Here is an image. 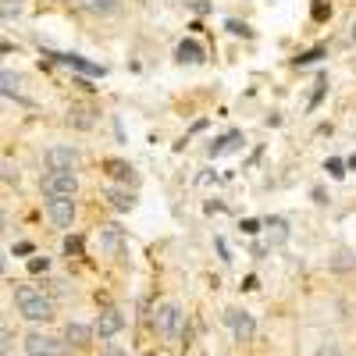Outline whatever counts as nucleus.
<instances>
[{"instance_id": "f257e3e1", "label": "nucleus", "mask_w": 356, "mask_h": 356, "mask_svg": "<svg viewBox=\"0 0 356 356\" xmlns=\"http://www.w3.org/2000/svg\"><path fill=\"white\" fill-rule=\"evenodd\" d=\"M15 307L25 321H54V300L43 296L36 285H18L15 289Z\"/></svg>"}, {"instance_id": "f03ea898", "label": "nucleus", "mask_w": 356, "mask_h": 356, "mask_svg": "<svg viewBox=\"0 0 356 356\" xmlns=\"http://www.w3.org/2000/svg\"><path fill=\"white\" fill-rule=\"evenodd\" d=\"M40 189H43L47 200L50 196H75L79 193V178H75V171H47Z\"/></svg>"}, {"instance_id": "7ed1b4c3", "label": "nucleus", "mask_w": 356, "mask_h": 356, "mask_svg": "<svg viewBox=\"0 0 356 356\" xmlns=\"http://www.w3.org/2000/svg\"><path fill=\"white\" fill-rule=\"evenodd\" d=\"M25 349L29 356H68V342H61L57 335H43V332L25 335Z\"/></svg>"}, {"instance_id": "20e7f679", "label": "nucleus", "mask_w": 356, "mask_h": 356, "mask_svg": "<svg viewBox=\"0 0 356 356\" xmlns=\"http://www.w3.org/2000/svg\"><path fill=\"white\" fill-rule=\"evenodd\" d=\"M47 218L54 221V228L68 232L75 225V200L72 196H50L47 200Z\"/></svg>"}, {"instance_id": "39448f33", "label": "nucleus", "mask_w": 356, "mask_h": 356, "mask_svg": "<svg viewBox=\"0 0 356 356\" xmlns=\"http://www.w3.org/2000/svg\"><path fill=\"white\" fill-rule=\"evenodd\" d=\"M154 328H157L164 339H178V332H182V307H178V303H164V307H157V314H154Z\"/></svg>"}, {"instance_id": "423d86ee", "label": "nucleus", "mask_w": 356, "mask_h": 356, "mask_svg": "<svg viewBox=\"0 0 356 356\" xmlns=\"http://www.w3.org/2000/svg\"><path fill=\"white\" fill-rule=\"evenodd\" d=\"M225 321H228L232 335L239 339V342H250V339L257 335V321H253V314H246V310H239V307L225 310Z\"/></svg>"}, {"instance_id": "0eeeda50", "label": "nucleus", "mask_w": 356, "mask_h": 356, "mask_svg": "<svg viewBox=\"0 0 356 356\" xmlns=\"http://www.w3.org/2000/svg\"><path fill=\"white\" fill-rule=\"evenodd\" d=\"M43 161H47V171H75L79 150H72V146H50Z\"/></svg>"}, {"instance_id": "6e6552de", "label": "nucleus", "mask_w": 356, "mask_h": 356, "mask_svg": "<svg viewBox=\"0 0 356 356\" xmlns=\"http://www.w3.org/2000/svg\"><path fill=\"white\" fill-rule=\"evenodd\" d=\"M97 239H100V253L118 257V253L125 250V228H122V225H100Z\"/></svg>"}, {"instance_id": "1a4fd4ad", "label": "nucleus", "mask_w": 356, "mask_h": 356, "mask_svg": "<svg viewBox=\"0 0 356 356\" xmlns=\"http://www.w3.org/2000/svg\"><path fill=\"white\" fill-rule=\"evenodd\" d=\"M125 328V317H122V310H114V307H107V310H100V317H97V335L100 339H114L118 332Z\"/></svg>"}, {"instance_id": "9d476101", "label": "nucleus", "mask_w": 356, "mask_h": 356, "mask_svg": "<svg viewBox=\"0 0 356 356\" xmlns=\"http://www.w3.org/2000/svg\"><path fill=\"white\" fill-rule=\"evenodd\" d=\"M89 339H93V328H89V324L72 321L68 328H65V342H68V346H86Z\"/></svg>"}, {"instance_id": "9b49d317", "label": "nucleus", "mask_w": 356, "mask_h": 356, "mask_svg": "<svg viewBox=\"0 0 356 356\" xmlns=\"http://www.w3.org/2000/svg\"><path fill=\"white\" fill-rule=\"evenodd\" d=\"M107 200H111V207H114V211H132V207H136V196L129 193V189H107Z\"/></svg>"}, {"instance_id": "f8f14e48", "label": "nucleus", "mask_w": 356, "mask_h": 356, "mask_svg": "<svg viewBox=\"0 0 356 356\" xmlns=\"http://www.w3.org/2000/svg\"><path fill=\"white\" fill-rule=\"evenodd\" d=\"M68 122H72L75 129H89V125H93V107H86V104H75V107L68 111Z\"/></svg>"}, {"instance_id": "ddd939ff", "label": "nucleus", "mask_w": 356, "mask_h": 356, "mask_svg": "<svg viewBox=\"0 0 356 356\" xmlns=\"http://www.w3.org/2000/svg\"><path fill=\"white\" fill-rule=\"evenodd\" d=\"M178 61H186V65H196V61H203V47H200L196 40H186L182 47H178Z\"/></svg>"}, {"instance_id": "4468645a", "label": "nucleus", "mask_w": 356, "mask_h": 356, "mask_svg": "<svg viewBox=\"0 0 356 356\" xmlns=\"http://www.w3.org/2000/svg\"><path fill=\"white\" fill-rule=\"evenodd\" d=\"M239 143H243V136L239 132H228L218 146H211V157H221V154H232V150H239Z\"/></svg>"}, {"instance_id": "2eb2a0df", "label": "nucleus", "mask_w": 356, "mask_h": 356, "mask_svg": "<svg viewBox=\"0 0 356 356\" xmlns=\"http://www.w3.org/2000/svg\"><path fill=\"white\" fill-rule=\"evenodd\" d=\"M267 239H271L275 246H282V243L289 239V228H285L282 218H271V221H267Z\"/></svg>"}, {"instance_id": "dca6fc26", "label": "nucleus", "mask_w": 356, "mask_h": 356, "mask_svg": "<svg viewBox=\"0 0 356 356\" xmlns=\"http://www.w3.org/2000/svg\"><path fill=\"white\" fill-rule=\"evenodd\" d=\"M79 4H82L86 11H93V15H111V11H118V0H79Z\"/></svg>"}, {"instance_id": "f3484780", "label": "nucleus", "mask_w": 356, "mask_h": 356, "mask_svg": "<svg viewBox=\"0 0 356 356\" xmlns=\"http://www.w3.org/2000/svg\"><path fill=\"white\" fill-rule=\"evenodd\" d=\"M61 61L72 65V68H79V72H86V75H104L100 65H89V61H82V57H75V54H72V57H61Z\"/></svg>"}, {"instance_id": "a211bd4d", "label": "nucleus", "mask_w": 356, "mask_h": 356, "mask_svg": "<svg viewBox=\"0 0 356 356\" xmlns=\"http://www.w3.org/2000/svg\"><path fill=\"white\" fill-rule=\"evenodd\" d=\"M0 89H4V93L22 97V79H18V75H11V72H0Z\"/></svg>"}, {"instance_id": "6ab92c4d", "label": "nucleus", "mask_w": 356, "mask_h": 356, "mask_svg": "<svg viewBox=\"0 0 356 356\" xmlns=\"http://www.w3.org/2000/svg\"><path fill=\"white\" fill-rule=\"evenodd\" d=\"M129 171H132V168H129L125 161H107V175L118 178V182H129Z\"/></svg>"}, {"instance_id": "aec40b11", "label": "nucleus", "mask_w": 356, "mask_h": 356, "mask_svg": "<svg viewBox=\"0 0 356 356\" xmlns=\"http://www.w3.org/2000/svg\"><path fill=\"white\" fill-rule=\"evenodd\" d=\"M11 346H15V335H11L8 328H0V356H8Z\"/></svg>"}, {"instance_id": "412c9836", "label": "nucleus", "mask_w": 356, "mask_h": 356, "mask_svg": "<svg viewBox=\"0 0 356 356\" xmlns=\"http://www.w3.org/2000/svg\"><path fill=\"white\" fill-rule=\"evenodd\" d=\"M328 15H332V8L324 4V0H314V18H317V22H324Z\"/></svg>"}, {"instance_id": "4be33fe9", "label": "nucleus", "mask_w": 356, "mask_h": 356, "mask_svg": "<svg viewBox=\"0 0 356 356\" xmlns=\"http://www.w3.org/2000/svg\"><path fill=\"white\" fill-rule=\"evenodd\" d=\"M317 356H346V353H342L339 346H332V342H324V346L317 349Z\"/></svg>"}, {"instance_id": "5701e85b", "label": "nucleus", "mask_w": 356, "mask_h": 356, "mask_svg": "<svg viewBox=\"0 0 356 356\" xmlns=\"http://www.w3.org/2000/svg\"><path fill=\"white\" fill-rule=\"evenodd\" d=\"M328 171H332L335 178H342V175H346V171H342V161H328Z\"/></svg>"}, {"instance_id": "b1692460", "label": "nucleus", "mask_w": 356, "mask_h": 356, "mask_svg": "<svg viewBox=\"0 0 356 356\" xmlns=\"http://www.w3.org/2000/svg\"><path fill=\"white\" fill-rule=\"evenodd\" d=\"M100 356H125V349H122V346H107Z\"/></svg>"}, {"instance_id": "393cba45", "label": "nucleus", "mask_w": 356, "mask_h": 356, "mask_svg": "<svg viewBox=\"0 0 356 356\" xmlns=\"http://www.w3.org/2000/svg\"><path fill=\"white\" fill-rule=\"evenodd\" d=\"M65 250H68V253H82V243H79V239H68Z\"/></svg>"}, {"instance_id": "a878e982", "label": "nucleus", "mask_w": 356, "mask_h": 356, "mask_svg": "<svg viewBox=\"0 0 356 356\" xmlns=\"http://www.w3.org/2000/svg\"><path fill=\"white\" fill-rule=\"evenodd\" d=\"M243 232H250V235H257V232H260V225H257V221H243Z\"/></svg>"}, {"instance_id": "bb28decb", "label": "nucleus", "mask_w": 356, "mask_h": 356, "mask_svg": "<svg viewBox=\"0 0 356 356\" xmlns=\"http://www.w3.org/2000/svg\"><path fill=\"white\" fill-rule=\"evenodd\" d=\"M349 36H353V43H356V18H353V25H349Z\"/></svg>"}, {"instance_id": "cd10ccee", "label": "nucleus", "mask_w": 356, "mask_h": 356, "mask_svg": "<svg viewBox=\"0 0 356 356\" xmlns=\"http://www.w3.org/2000/svg\"><path fill=\"white\" fill-rule=\"evenodd\" d=\"M4 267H8V260H4V253H0V275H4Z\"/></svg>"}, {"instance_id": "c85d7f7f", "label": "nucleus", "mask_w": 356, "mask_h": 356, "mask_svg": "<svg viewBox=\"0 0 356 356\" xmlns=\"http://www.w3.org/2000/svg\"><path fill=\"white\" fill-rule=\"evenodd\" d=\"M146 356H157V353H146Z\"/></svg>"}]
</instances>
